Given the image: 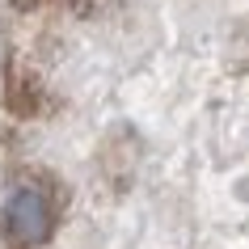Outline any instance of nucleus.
Returning <instances> with one entry per match:
<instances>
[{"label":"nucleus","instance_id":"f257e3e1","mask_svg":"<svg viewBox=\"0 0 249 249\" xmlns=\"http://www.w3.org/2000/svg\"><path fill=\"white\" fill-rule=\"evenodd\" d=\"M4 228L21 245L47 241V232H51V207H47V195L38 186H21V190L9 195V203H4Z\"/></svg>","mask_w":249,"mask_h":249}]
</instances>
